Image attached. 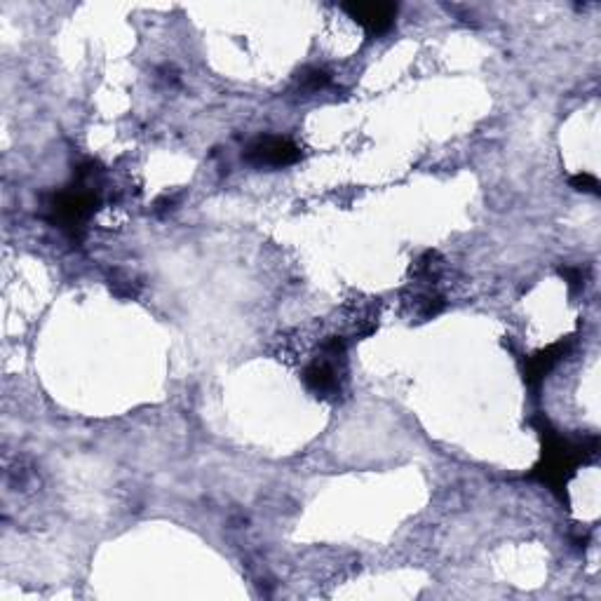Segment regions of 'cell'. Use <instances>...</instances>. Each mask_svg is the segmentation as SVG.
<instances>
[{
  "instance_id": "277c9868",
  "label": "cell",
  "mask_w": 601,
  "mask_h": 601,
  "mask_svg": "<svg viewBox=\"0 0 601 601\" xmlns=\"http://www.w3.org/2000/svg\"><path fill=\"white\" fill-rule=\"evenodd\" d=\"M346 12L362 26L369 36H383L393 29L397 17V5L393 3H353L346 5Z\"/></svg>"
},
{
  "instance_id": "6da1fadb",
  "label": "cell",
  "mask_w": 601,
  "mask_h": 601,
  "mask_svg": "<svg viewBox=\"0 0 601 601\" xmlns=\"http://www.w3.org/2000/svg\"><path fill=\"white\" fill-rule=\"evenodd\" d=\"M583 454V447H573L571 442L562 440L559 435H552L548 430V435H545L543 463L536 468V475L550 486H564L566 479L573 475V468H576Z\"/></svg>"
},
{
  "instance_id": "8992f818",
  "label": "cell",
  "mask_w": 601,
  "mask_h": 601,
  "mask_svg": "<svg viewBox=\"0 0 601 601\" xmlns=\"http://www.w3.org/2000/svg\"><path fill=\"white\" fill-rule=\"evenodd\" d=\"M327 83H329V76L322 69H310L301 76L303 90H308V92L322 90V87H327Z\"/></svg>"
},
{
  "instance_id": "52a82bcc",
  "label": "cell",
  "mask_w": 601,
  "mask_h": 601,
  "mask_svg": "<svg viewBox=\"0 0 601 601\" xmlns=\"http://www.w3.org/2000/svg\"><path fill=\"white\" fill-rule=\"evenodd\" d=\"M573 188H578V191H587V193H599V181L597 177H592V174H578V177L571 179Z\"/></svg>"
},
{
  "instance_id": "7a4b0ae2",
  "label": "cell",
  "mask_w": 601,
  "mask_h": 601,
  "mask_svg": "<svg viewBox=\"0 0 601 601\" xmlns=\"http://www.w3.org/2000/svg\"><path fill=\"white\" fill-rule=\"evenodd\" d=\"M94 191L92 188H85L83 184L71 188V191L59 193L57 198L50 202V212H52V221L64 231H73L83 226V221L90 216L94 209Z\"/></svg>"
},
{
  "instance_id": "5b68a950",
  "label": "cell",
  "mask_w": 601,
  "mask_h": 601,
  "mask_svg": "<svg viewBox=\"0 0 601 601\" xmlns=\"http://www.w3.org/2000/svg\"><path fill=\"white\" fill-rule=\"evenodd\" d=\"M566 350H569V343H557V346H550L548 350H543V353L531 357V362L526 364V381L536 383L540 378H545V374H550V371L562 362Z\"/></svg>"
},
{
  "instance_id": "3957f363",
  "label": "cell",
  "mask_w": 601,
  "mask_h": 601,
  "mask_svg": "<svg viewBox=\"0 0 601 601\" xmlns=\"http://www.w3.org/2000/svg\"><path fill=\"white\" fill-rule=\"evenodd\" d=\"M299 158V146L282 137H263L247 148V160L256 167H287Z\"/></svg>"
}]
</instances>
